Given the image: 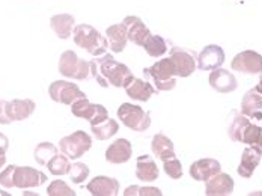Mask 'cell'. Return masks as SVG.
<instances>
[{"mask_svg": "<svg viewBox=\"0 0 262 196\" xmlns=\"http://www.w3.org/2000/svg\"><path fill=\"white\" fill-rule=\"evenodd\" d=\"M151 149H152L154 156H157L163 162L173 157V145H172L170 139H167L164 135H156L152 138Z\"/></svg>", "mask_w": 262, "mask_h": 196, "instance_id": "ac0fdd59", "label": "cell"}, {"mask_svg": "<svg viewBox=\"0 0 262 196\" xmlns=\"http://www.w3.org/2000/svg\"><path fill=\"white\" fill-rule=\"evenodd\" d=\"M217 169H219V165H217V163L207 160V162H199V163L193 165V168L190 169V172H191V175H193L196 180H205L207 177H210L211 173H212L214 170H217Z\"/></svg>", "mask_w": 262, "mask_h": 196, "instance_id": "4316f807", "label": "cell"}, {"mask_svg": "<svg viewBox=\"0 0 262 196\" xmlns=\"http://www.w3.org/2000/svg\"><path fill=\"white\" fill-rule=\"evenodd\" d=\"M11 122H12V119L9 118V113H8V101L0 100V124L8 125Z\"/></svg>", "mask_w": 262, "mask_h": 196, "instance_id": "836d02e7", "label": "cell"}, {"mask_svg": "<svg viewBox=\"0 0 262 196\" xmlns=\"http://www.w3.org/2000/svg\"><path fill=\"white\" fill-rule=\"evenodd\" d=\"M74 35V42L80 49H84L88 53L92 56H100L104 55L108 47V41L104 38L98 30L89 25H79L73 30Z\"/></svg>", "mask_w": 262, "mask_h": 196, "instance_id": "7a4b0ae2", "label": "cell"}, {"mask_svg": "<svg viewBox=\"0 0 262 196\" xmlns=\"http://www.w3.org/2000/svg\"><path fill=\"white\" fill-rule=\"evenodd\" d=\"M223 62V52L217 46L208 47L202 55H201V68H214Z\"/></svg>", "mask_w": 262, "mask_h": 196, "instance_id": "44dd1931", "label": "cell"}, {"mask_svg": "<svg viewBox=\"0 0 262 196\" xmlns=\"http://www.w3.org/2000/svg\"><path fill=\"white\" fill-rule=\"evenodd\" d=\"M15 165H11L5 168L0 172V186L5 189H12L14 187V172H15Z\"/></svg>", "mask_w": 262, "mask_h": 196, "instance_id": "1f68e13d", "label": "cell"}, {"mask_svg": "<svg viewBox=\"0 0 262 196\" xmlns=\"http://www.w3.org/2000/svg\"><path fill=\"white\" fill-rule=\"evenodd\" d=\"M57 153H59L57 151V146L53 145L52 142H42V143H38L35 146L33 157H35V160H36L38 165L46 166Z\"/></svg>", "mask_w": 262, "mask_h": 196, "instance_id": "ffe728a7", "label": "cell"}, {"mask_svg": "<svg viewBox=\"0 0 262 196\" xmlns=\"http://www.w3.org/2000/svg\"><path fill=\"white\" fill-rule=\"evenodd\" d=\"M92 77L100 83V86L107 88L108 84L115 88H127L134 80V76L130 68L118 60L112 55H104L98 59H92L89 62Z\"/></svg>", "mask_w": 262, "mask_h": 196, "instance_id": "6da1fadb", "label": "cell"}, {"mask_svg": "<svg viewBox=\"0 0 262 196\" xmlns=\"http://www.w3.org/2000/svg\"><path fill=\"white\" fill-rule=\"evenodd\" d=\"M88 190L94 196H115L119 193V181L112 177H95L88 184Z\"/></svg>", "mask_w": 262, "mask_h": 196, "instance_id": "7c38bea8", "label": "cell"}, {"mask_svg": "<svg viewBox=\"0 0 262 196\" xmlns=\"http://www.w3.org/2000/svg\"><path fill=\"white\" fill-rule=\"evenodd\" d=\"M35 101L32 100H12L8 103V113L12 121H25L32 113L35 112Z\"/></svg>", "mask_w": 262, "mask_h": 196, "instance_id": "2e32d148", "label": "cell"}, {"mask_svg": "<svg viewBox=\"0 0 262 196\" xmlns=\"http://www.w3.org/2000/svg\"><path fill=\"white\" fill-rule=\"evenodd\" d=\"M92 146V139L88 133L84 132H74L70 136L62 138L59 142V148L60 151L71 160H76L81 157L84 153H88Z\"/></svg>", "mask_w": 262, "mask_h": 196, "instance_id": "8992f818", "label": "cell"}, {"mask_svg": "<svg viewBox=\"0 0 262 196\" xmlns=\"http://www.w3.org/2000/svg\"><path fill=\"white\" fill-rule=\"evenodd\" d=\"M235 68H241V70H246V71H258L261 70V60L256 55H250V53H246L243 56L236 57L235 63H234Z\"/></svg>", "mask_w": 262, "mask_h": 196, "instance_id": "d4e9b609", "label": "cell"}, {"mask_svg": "<svg viewBox=\"0 0 262 196\" xmlns=\"http://www.w3.org/2000/svg\"><path fill=\"white\" fill-rule=\"evenodd\" d=\"M125 196H160L161 192L157 187H139V186H131L125 192Z\"/></svg>", "mask_w": 262, "mask_h": 196, "instance_id": "f546056e", "label": "cell"}, {"mask_svg": "<svg viewBox=\"0 0 262 196\" xmlns=\"http://www.w3.org/2000/svg\"><path fill=\"white\" fill-rule=\"evenodd\" d=\"M74 17L70 14H59L53 15L50 18V26L53 32L60 38V39H68L71 36V32L74 30Z\"/></svg>", "mask_w": 262, "mask_h": 196, "instance_id": "e0dca14e", "label": "cell"}, {"mask_svg": "<svg viewBox=\"0 0 262 196\" xmlns=\"http://www.w3.org/2000/svg\"><path fill=\"white\" fill-rule=\"evenodd\" d=\"M49 94H50V98L53 101L60 103V104H67V106L74 104L77 100L86 98V94L80 89L77 84L67 82V80L53 82L49 88Z\"/></svg>", "mask_w": 262, "mask_h": 196, "instance_id": "52a82bcc", "label": "cell"}, {"mask_svg": "<svg viewBox=\"0 0 262 196\" xmlns=\"http://www.w3.org/2000/svg\"><path fill=\"white\" fill-rule=\"evenodd\" d=\"M49 196H76V192L62 180H54L52 184L47 187Z\"/></svg>", "mask_w": 262, "mask_h": 196, "instance_id": "83f0119b", "label": "cell"}, {"mask_svg": "<svg viewBox=\"0 0 262 196\" xmlns=\"http://www.w3.org/2000/svg\"><path fill=\"white\" fill-rule=\"evenodd\" d=\"M133 148L127 139L115 140L105 151V160L113 165H122L127 163L131 159Z\"/></svg>", "mask_w": 262, "mask_h": 196, "instance_id": "8fae6325", "label": "cell"}, {"mask_svg": "<svg viewBox=\"0 0 262 196\" xmlns=\"http://www.w3.org/2000/svg\"><path fill=\"white\" fill-rule=\"evenodd\" d=\"M59 73L67 77V79H74V80H84L91 74V67L89 62L80 59L74 52L67 50L60 55L59 59Z\"/></svg>", "mask_w": 262, "mask_h": 196, "instance_id": "3957f363", "label": "cell"}, {"mask_svg": "<svg viewBox=\"0 0 262 196\" xmlns=\"http://www.w3.org/2000/svg\"><path fill=\"white\" fill-rule=\"evenodd\" d=\"M118 118L119 121L134 132H145L151 125V116L149 113L145 112L140 106L124 103L118 109Z\"/></svg>", "mask_w": 262, "mask_h": 196, "instance_id": "5b68a950", "label": "cell"}, {"mask_svg": "<svg viewBox=\"0 0 262 196\" xmlns=\"http://www.w3.org/2000/svg\"><path fill=\"white\" fill-rule=\"evenodd\" d=\"M46 181H47V175L44 172L30 166H17L14 172V187L17 189L39 187Z\"/></svg>", "mask_w": 262, "mask_h": 196, "instance_id": "9c48e42d", "label": "cell"}, {"mask_svg": "<svg viewBox=\"0 0 262 196\" xmlns=\"http://www.w3.org/2000/svg\"><path fill=\"white\" fill-rule=\"evenodd\" d=\"M170 59H172V62L175 65V70H177L178 76H187V74H190L193 71V60L183 52L173 50V55H172Z\"/></svg>", "mask_w": 262, "mask_h": 196, "instance_id": "7402d4cb", "label": "cell"}, {"mask_svg": "<svg viewBox=\"0 0 262 196\" xmlns=\"http://www.w3.org/2000/svg\"><path fill=\"white\" fill-rule=\"evenodd\" d=\"M8 148H9V139L3 133H0V154H5Z\"/></svg>", "mask_w": 262, "mask_h": 196, "instance_id": "e575fe53", "label": "cell"}, {"mask_svg": "<svg viewBox=\"0 0 262 196\" xmlns=\"http://www.w3.org/2000/svg\"><path fill=\"white\" fill-rule=\"evenodd\" d=\"M71 112L77 118L88 119L91 122V125L100 124L101 121L108 118V113L105 111L104 106L92 104L88 98H81V100H77L74 104H71Z\"/></svg>", "mask_w": 262, "mask_h": 196, "instance_id": "ba28073f", "label": "cell"}, {"mask_svg": "<svg viewBox=\"0 0 262 196\" xmlns=\"http://www.w3.org/2000/svg\"><path fill=\"white\" fill-rule=\"evenodd\" d=\"M164 172H166L169 177H172V178H180L181 173H183V170H181V163H180L177 159H173V157L164 160Z\"/></svg>", "mask_w": 262, "mask_h": 196, "instance_id": "d6a6232c", "label": "cell"}, {"mask_svg": "<svg viewBox=\"0 0 262 196\" xmlns=\"http://www.w3.org/2000/svg\"><path fill=\"white\" fill-rule=\"evenodd\" d=\"M47 168L53 175H67V173H70L71 163H70V159L62 153V156L56 154L53 157L52 160L47 163Z\"/></svg>", "mask_w": 262, "mask_h": 196, "instance_id": "cb8c5ba5", "label": "cell"}, {"mask_svg": "<svg viewBox=\"0 0 262 196\" xmlns=\"http://www.w3.org/2000/svg\"><path fill=\"white\" fill-rule=\"evenodd\" d=\"M211 83L214 88L220 89V91H231L235 88V80L231 74L225 73V71H219L215 74L211 76Z\"/></svg>", "mask_w": 262, "mask_h": 196, "instance_id": "484cf974", "label": "cell"}, {"mask_svg": "<svg viewBox=\"0 0 262 196\" xmlns=\"http://www.w3.org/2000/svg\"><path fill=\"white\" fill-rule=\"evenodd\" d=\"M70 177H71V181L76 183V184H81L88 177H89V168L81 163V162H77L74 165H71V169H70Z\"/></svg>", "mask_w": 262, "mask_h": 196, "instance_id": "f1b7e54d", "label": "cell"}, {"mask_svg": "<svg viewBox=\"0 0 262 196\" xmlns=\"http://www.w3.org/2000/svg\"><path fill=\"white\" fill-rule=\"evenodd\" d=\"M143 49L146 50V53L151 57H160L166 53V42L161 36L158 35H151L146 42L143 44Z\"/></svg>", "mask_w": 262, "mask_h": 196, "instance_id": "603a6c76", "label": "cell"}, {"mask_svg": "<svg viewBox=\"0 0 262 196\" xmlns=\"http://www.w3.org/2000/svg\"><path fill=\"white\" fill-rule=\"evenodd\" d=\"M107 41H108V47L115 52V53H121L124 52V49L127 47L128 38H127V32L124 25H113L110 28H107Z\"/></svg>", "mask_w": 262, "mask_h": 196, "instance_id": "5bb4252c", "label": "cell"}, {"mask_svg": "<svg viewBox=\"0 0 262 196\" xmlns=\"http://www.w3.org/2000/svg\"><path fill=\"white\" fill-rule=\"evenodd\" d=\"M119 130V124L115 119L107 118L104 121H101L100 124L91 125V132L94 133V136L98 140L110 139L112 136H115Z\"/></svg>", "mask_w": 262, "mask_h": 196, "instance_id": "d6986e66", "label": "cell"}, {"mask_svg": "<svg viewBox=\"0 0 262 196\" xmlns=\"http://www.w3.org/2000/svg\"><path fill=\"white\" fill-rule=\"evenodd\" d=\"M136 177L142 181L151 183L158 178V168L151 156H140L137 159Z\"/></svg>", "mask_w": 262, "mask_h": 196, "instance_id": "9a60e30c", "label": "cell"}, {"mask_svg": "<svg viewBox=\"0 0 262 196\" xmlns=\"http://www.w3.org/2000/svg\"><path fill=\"white\" fill-rule=\"evenodd\" d=\"M125 32H127V38L136 46L143 47V44L146 42V39L151 36L149 29L145 26V23L139 18V17H125L122 21Z\"/></svg>", "mask_w": 262, "mask_h": 196, "instance_id": "30bf717a", "label": "cell"}, {"mask_svg": "<svg viewBox=\"0 0 262 196\" xmlns=\"http://www.w3.org/2000/svg\"><path fill=\"white\" fill-rule=\"evenodd\" d=\"M231 178L229 177H222L220 180H215V183H211L208 186V193H229L228 190L231 189Z\"/></svg>", "mask_w": 262, "mask_h": 196, "instance_id": "4dcf8cb0", "label": "cell"}, {"mask_svg": "<svg viewBox=\"0 0 262 196\" xmlns=\"http://www.w3.org/2000/svg\"><path fill=\"white\" fill-rule=\"evenodd\" d=\"M143 73L148 79L154 82L158 91H169L175 86V80L172 79V76L177 74V70L170 57L158 60L152 67L145 68Z\"/></svg>", "mask_w": 262, "mask_h": 196, "instance_id": "277c9868", "label": "cell"}, {"mask_svg": "<svg viewBox=\"0 0 262 196\" xmlns=\"http://www.w3.org/2000/svg\"><path fill=\"white\" fill-rule=\"evenodd\" d=\"M125 91H127V95L136 101H148L156 94V88L142 79H134L125 88Z\"/></svg>", "mask_w": 262, "mask_h": 196, "instance_id": "4fadbf2b", "label": "cell"}, {"mask_svg": "<svg viewBox=\"0 0 262 196\" xmlns=\"http://www.w3.org/2000/svg\"><path fill=\"white\" fill-rule=\"evenodd\" d=\"M6 163V156L5 154H0V168H3Z\"/></svg>", "mask_w": 262, "mask_h": 196, "instance_id": "d590c367", "label": "cell"}]
</instances>
